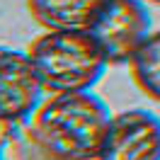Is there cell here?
I'll list each match as a JSON object with an SVG mask.
<instances>
[{
  "label": "cell",
  "mask_w": 160,
  "mask_h": 160,
  "mask_svg": "<svg viewBox=\"0 0 160 160\" xmlns=\"http://www.w3.org/2000/svg\"><path fill=\"white\" fill-rule=\"evenodd\" d=\"M104 0H29L34 20L46 29L88 32Z\"/></svg>",
  "instance_id": "8992f818"
},
{
  "label": "cell",
  "mask_w": 160,
  "mask_h": 160,
  "mask_svg": "<svg viewBox=\"0 0 160 160\" xmlns=\"http://www.w3.org/2000/svg\"><path fill=\"white\" fill-rule=\"evenodd\" d=\"M97 160H160V117L146 109L114 114Z\"/></svg>",
  "instance_id": "5b68a950"
},
{
  "label": "cell",
  "mask_w": 160,
  "mask_h": 160,
  "mask_svg": "<svg viewBox=\"0 0 160 160\" xmlns=\"http://www.w3.org/2000/svg\"><path fill=\"white\" fill-rule=\"evenodd\" d=\"M129 63L138 88L153 100H160V32H153L141 44Z\"/></svg>",
  "instance_id": "52a82bcc"
},
{
  "label": "cell",
  "mask_w": 160,
  "mask_h": 160,
  "mask_svg": "<svg viewBox=\"0 0 160 160\" xmlns=\"http://www.w3.org/2000/svg\"><path fill=\"white\" fill-rule=\"evenodd\" d=\"M44 80L29 53L0 49V121H20L44 100Z\"/></svg>",
  "instance_id": "277c9868"
},
{
  "label": "cell",
  "mask_w": 160,
  "mask_h": 160,
  "mask_svg": "<svg viewBox=\"0 0 160 160\" xmlns=\"http://www.w3.org/2000/svg\"><path fill=\"white\" fill-rule=\"evenodd\" d=\"M88 32L109 63H129L150 37V17L141 0H104Z\"/></svg>",
  "instance_id": "3957f363"
},
{
  "label": "cell",
  "mask_w": 160,
  "mask_h": 160,
  "mask_svg": "<svg viewBox=\"0 0 160 160\" xmlns=\"http://www.w3.org/2000/svg\"><path fill=\"white\" fill-rule=\"evenodd\" d=\"M95 92H56L34 114V136L58 160H97L112 121Z\"/></svg>",
  "instance_id": "6da1fadb"
},
{
  "label": "cell",
  "mask_w": 160,
  "mask_h": 160,
  "mask_svg": "<svg viewBox=\"0 0 160 160\" xmlns=\"http://www.w3.org/2000/svg\"><path fill=\"white\" fill-rule=\"evenodd\" d=\"M29 56L51 92L90 90L109 63L92 34L80 29H49L32 44Z\"/></svg>",
  "instance_id": "7a4b0ae2"
}]
</instances>
